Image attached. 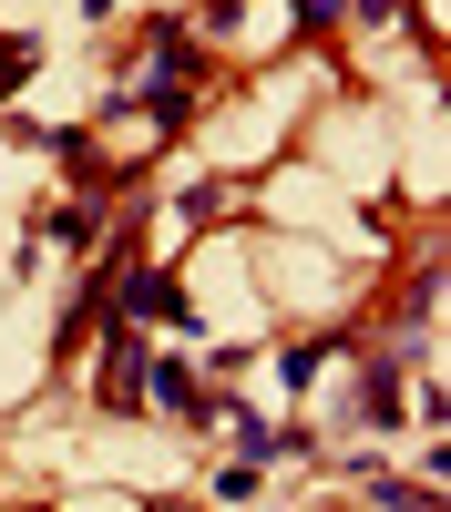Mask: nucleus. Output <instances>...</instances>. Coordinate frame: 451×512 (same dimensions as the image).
Segmentation results:
<instances>
[{
  "label": "nucleus",
  "mask_w": 451,
  "mask_h": 512,
  "mask_svg": "<svg viewBox=\"0 0 451 512\" xmlns=\"http://www.w3.org/2000/svg\"><path fill=\"white\" fill-rule=\"evenodd\" d=\"M123 318H185V297L164 277H134V287H123Z\"/></svg>",
  "instance_id": "obj_1"
},
{
  "label": "nucleus",
  "mask_w": 451,
  "mask_h": 512,
  "mask_svg": "<svg viewBox=\"0 0 451 512\" xmlns=\"http://www.w3.org/2000/svg\"><path fill=\"white\" fill-rule=\"evenodd\" d=\"M339 11H349V0H298V21H308V31H328Z\"/></svg>",
  "instance_id": "obj_2"
},
{
  "label": "nucleus",
  "mask_w": 451,
  "mask_h": 512,
  "mask_svg": "<svg viewBox=\"0 0 451 512\" xmlns=\"http://www.w3.org/2000/svg\"><path fill=\"white\" fill-rule=\"evenodd\" d=\"M359 11H369V21H390V11H400V0H359Z\"/></svg>",
  "instance_id": "obj_3"
}]
</instances>
